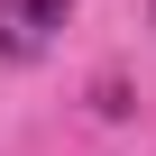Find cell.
<instances>
[{
	"label": "cell",
	"mask_w": 156,
	"mask_h": 156,
	"mask_svg": "<svg viewBox=\"0 0 156 156\" xmlns=\"http://www.w3.org/2000/svg\"><path fill=\"white\" fill-rule=\"evenodd\" d=\"M73 0H0V55H37L55 28H64Z\"/></svg>",
	"instance_id": "cell-1"
}]
</instances>
